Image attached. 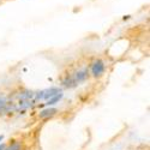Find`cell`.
<instances>
[{"mask_svg": "<svg viewBox=\"0 0 150 150\" xmlns=\"http://www.w3.org/2000/svg\"><path fill=\"white\" fill-rule=\"evenodd\" d=\"M105 72V64L102 60H96L91 65V74L94 77H100Z\"/></svg>", "mask_w": 150, "mask_h": 150, "instance_id": "cell-1", "label": "cell"}, {"mask_svg": "<svg viewBox=\"0 0 150 150\" xmlns=\"http://www.w3.org/2000/svg\"><path fill=\"white\" fill-rule=\"evenodd\" d=\"M59 93H61L59 88H49L47 90H42V98L48 100V98H51L52 96H54V95H57Z\"/></svg>", "mask_w": 150, "mask_h": 150, "instance_id": "cell-2", "label": "cell"}, {"mask_svg": "<svg viewBox=\"0 0 150 150\" xmlns=\"http://www.w3.org/2000/svg\"><path fill=\"white\" fill-rule=\"evenodd\" d=\"M73 78H74V81L77 82V84L84 82L86 78H88V71L86 70H81V71H78L76 74H74Z\"/></svg>", "mask_w": 150, "mask_h": 150, "instance_id": "cell-3", "label": "cell"}, {"mask_svg": "<svg viewBox=\"0 0 150 150\" xmlns=\"http://www.w3.org/2000/svg\"><path fill=\"white\" fill-rule=\"evenodd\" d=\"M57 109L55 108H47V109H43L41 113H40V118L45 119V118H49V117H53L55 113H57Z\"/></svg>", "mask_w": 150, "mask_h": 150, "instance_id": "cell-4", "label": "cell"}, {"mask_svg": "<svg viewBox=\"0 0 150 150\" xmlns=\"http://www.w3.org/2000/svg\"><path fill=\"white\" fill-rule=\"evenodd\" d=\"M62 85H64L65 88H73V86L77 85V82L74 81L73 77H66L64 81H62Z\"/></svg>", "mask_w": 150, "mask_h": 150, "instance_id": "cell-5", "label": "cell"}, {"mask_svg": "<svg viewBox=\"0 0 150 150\" xmlns=\"http://www.w3.org/2000/svg\"><path fill=\"white\" fill-rule=\"evenodd\" d=\"M62 98V94L61 93H59V94H57V95H54V96H52L51 98H48V101H47V106H53V105H55L57 102H59L60 100Z\"/></svg>", "mask_w": 150, "mask_h": 150, "instance_id": "cell-6", "label": "cell"}, {"mask_svg": "<svg viewBox=\"0 0 150 150\" xmlns=\"http://www.w3.org/2000/svg\"><path fill=\"white\" fill-rule=\"evenodd\" d=\"M6 150H21V145L19 144H12Z\"/></svg>", "mask_w": 150, "mask_h": 150, "instance_id": "cell-7", "label": "cell"}, {"mask_svg": "<svg viewBox=\"0 0 150 150\" xmlns=\"http://www.w3.org/2000/svg\"><path fill=\"white\" fill-rule=\"evenodd\" d=\"M5 106H6V101H5L4 98H1V97H0V109H1V108H4Z\"/></svg>", "mask_w": 150, "mask_h": 150, "instance_id": "cell-8", "label": "cell"}, {"mask_svg": "<svg viewBox=\"0 0 150 150\" xmlns=\"http://www.w3.org/2000/svg\"><path fill=\"white\" fill-rule=\"evenodd\" d=\"M0 150H5V145H4V144L0 145Z\"/></svg>", "mask_w": 150, "mask_h": 150, "instance_id": "cell-9", "label": "cell"}]
</instances>
